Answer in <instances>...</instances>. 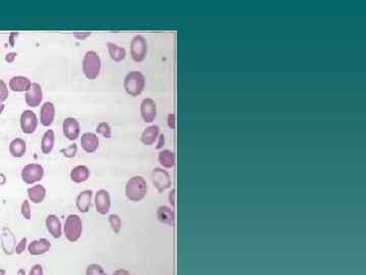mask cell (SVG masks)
I'll list each match as a JSON object with an SVG mask.
<instances>
[{
    "label": "cell",
    "mask_w": 366,
    "mask_h": 275,
    "mask_svg": "<svg viewBox=\"0 0 366 275\" xmlns=\"http://www.w3.org/2000/svg\"><path fill=\"white\" fill-rule=\"evenodd\" d=\"M123 86L128 95L133 97L140 96L146 87V78L139 71H133L125 76Z\"/></svg>",
    "instance_id": "obj_2"
},
{
    "label": "cell",
    "mask_w": 366,
    "mask_h": 275,
    "mask_svg": "<svg viewBox=\"0 0 366 275\" xmlns=\"http://www.w3.org/2000/svg\"><path fill=\"white\" fill-rule=\"evenodd\" d=\"M96 202V210L101 215H106L110 211L111 208V198L110 194L106 189H99L95 197Z\"/></svg>",
    "instance_id": "obj_11"
},
{
    "label": "cell",
    "mask_w": 366,
    "mask_h": 275,
    "mask_svg": "<svg viewBox=\"0 0 366 275\" xmlns=\"http://www.w3.org/2000/svg\"><path fill=\"white\" fill-rule=\"evenodd\" d=\"M38 126V118L32 110H25L20 114V129L26 135H31L36 132Z\"/></svg>",
    "instance_id": "obj_8"
},
{
    "label": "cell",
    "mask_w": 366,
    "mask_h": 275,
    "mask_svg": "<svg viewBox=\"0 0 366 275\" xmlns=\"http://www.w3.org/2000/svg\"><path fill=\"white\" fill-rule=\"evenodd\" d=\"M141 115L145 122H153L157 117V105L152 98H146L141 103Z\"/></svg>",
    "instance_id": "obj_9"
},
{
    "label": "cell",
    "mask_w": 366,
    "mask_h": 275,
    "mask_svg": "<svg viewBox=\"0 0 366 275\" xmlns=\"http://www.w3.org/2000/svg\"><path fill=\"white\" fill-rule=\"evenodd\" d=\"M167 124L169 126V129L175 130V128H176V118H175L174 113H169L167 115Z\"/></svg>",
    "instance_id": "obj_35"
},
{
    "label": "cell",
    "mask_w": 366,
    "mask_h": 275,
    "mask_svg": "<svg viewBox=\"0 0 366 275\" xmlns=\"http://www.w3.org/2000/svg\"><path fill=\"white\" fill-rule=\"evenodd\" d=\"M32 86L29 78L24 76L12 77L8 83V87L13 92H28Z\"/></svg>",
    "instance_id": "obj_15"
},
{
    "label": "cell",
    "mask_w": 366,
    "mask_h": 275,
    "mask_svg": "<svg viewBox=\"0 0 366 275\" xmlns=\"http://www.w3.org/2000/svg\"><path fill=\"white\" fill-rule=\"evenodd\" d=\"M91 35H92L91 32H81V33L76 32V33H73V36L76 39H78V40H85L88 37H90Z\"/></svg>",
    "instance_id": "obj_37"
},
{
    "label": "cell",
    "mask_w": 366,
    "mask_h": 275,
    "mask_svg": "<svg viewBox=\"0 0 366 275\" xmlns=\"http://www.w3.org/2000/svg\"><path fill=\"white\" fill-rule=\"evenodd\" d=\"M28 275H44V270L41 264H36L31 268Z\"/></svg>",
    "instance_id": "obj_36"
},
{
    "label": "cell",
    "mask_w": 366,
    "mask_h": 275,
    "mask_svg": "<svg viewBox=\"0 0 366 275\" xmlns=\"http://www.w3.org/2000/svg\"><path fill=\"white\" fill-rule=\"evenodd\" d=\"M160 136V128L156 124L149 125L143 132L141 136V142L146 146L153 145Z\"/></svg>",
    "instance_id": "obj_18"
},
{
    "label": "cell",
    "mask_w": 366,
    "mask_h": 275,
    "mask_svg": "<svg viewBox=\"0 0 366 275\" xmlns=\"http://www.w3.org/2000/svg\"><path fill=\"white\" fill-rule=\"evenodd\" d=\"M108 219H109V223H110V226H111L112 230L115 232V234H119L120 229H121V225H122L121 218L119 217V215L111 214V215H109Z\"/></svg>",
    "instance_id": "obj_29"
},
{
    "label": "cell",
    "mask_w": 366,
    "mask_h": 275,
    "mask_svg": "<svg viewBox=\"0 0 366 275\" xmlns=\"http://www.w3.org/2000/svg\"><path fill=\"white\" fill-rule=\"evenodd\" d=\"M158 139L159 140H158V143H157V146H156V149L161 150V149H163V147L165 145V136L162 134V135L159 136Z\"/></svg>",
    "instance_id": "obj_38"
},
{
    "label": "cell",
    "mask_w": 366,
    "mask_h": 275,
    "mask_svg": "<svg viewBox=\"0 0 366 275\" xmlns=\"http://www.w3.org/2000/svg\"><path fill=\"white\" fill-rule=\"evenodd\" d=\"M147 192V184L146 180L141 176L133 177L128 180L125 186L126 198L132 202L142 201Z\"/></svg>",
    "instance_id": "obj_1"
},
{
    "label": "cell",
    "mask_w": 366,
    "mask_h": 275,
    "mask_svg": "<svg viewBox=\"0 0 366 275\" xmlns=\"http://www.w3.org/2000/svg\"><path fill=\"white\" fill-rule=\"evenodd\" d=\"M99 143H100L99 138L94 133H89V132L84 133L81 136V139H80L81 148H82L84 152H87L89 154L94 153L98 150Z\"/></svg>",
    "instance_id": "obj_13"
},
{
    "label": "cell",
    "mask_w": 366,
    "mask_h": 275,
    "mask_svg": "<svg viewBox=\"0 0 366 275\" xmlns=\"http://www.w3.org/2000/svg\"><path fill=\"white\" fill-rule=\"evenodd\" d=\"M147 53L146 40L142 35H137L131 42V55L134 61L142 62Z\"/></svg>",
    "instance_id": "obj_6"
},
{
    "label": "cell",
    "mask_w": 366,
    "mask_h": 275,
    "mask_svg": "<svg viewBox=\"0 0 366 275\" xmlns=\"http://www.w3.org/2000/svg\"><path fill=\"white\" fill-rule=\"evenodd\" d=\"M107 48H108V52L111 59L114 60L115 62H121L122 60L125 59L126 50L123 47L111 43V42H108V43H107Z\"/></svg>",
    "instance_id": "obj_25"
},
{
    "label": "cell",
    "mask_w": 366,
    "mask_h": 275,
    "mask_svg": "<svg viewBox=\"0 0 366 275\" xmlns=\"http://www.w3.org/2000/svg\"><path fill=\"white\" fill-rule=\"evenodd\" d=\"M20 212H21V215H23V217L27 220H30L32 218V210H31V205H30V202L28 200H25L23 202V204H21V207H20Z\"/></svg>",
    "instance_id": "obj_31"
},
{
    "label": "cell",
    "mask_w": 366,
    "mask_h": 275,
    "mask_svg": "<svg viewBox=\"0 0 366 275\" xmlns=\"http://www.w3.org/2000/svg\"><path fill=\"white\" fill-rule=\"evenodd\" d=\"M3 179H5V176L4 175H0V180H3ZM5 183L4 182H1V181H0V185H2V184H4Z\"/></svg>",
    "instance_id": "obj_44"
},
{
    "label": "cell",
    "mask_w": 366,
    "mask_h": 275,
    "mask_svg": "<svg viewBox=\"0 0 366 275\" xmlns=\"http://www.w3.org/2000/svg\"><path fill=\"white\" fill-rule=\"evenodd\" d=\"M159 163L165 168H172L175 164V155L171 150H162L158 156Z\"/></svg>",
    "instance_id": "obj_26"
},
{
    "label": "cell",
    "mask_w": 366,
    "mask_h": 275,
    "mask_svg": "<svg viewBox=\"0 0 366 275\" xmlns=\"http://www.w3.org/2000/svg\"><path fill=\"white\" fill-rule=\"evenodd\" d=\"M85 275H107L104 268L99 264H91L85 270Z\"/></svg>",
    "instance_id": "obj_30"
},
{
    "label": "cell",
    "mask_w": 366,
    "mask_h": 275,
    "mask_svg": "<svg viewBox=\"0 0 366 275\" xmlns=\"http://www.w3.org/2000/svg\"><path fill=\"white\" fill-rule=\"evenodd\" d=\"M102 62L99 54L90 50L84 54L82 59V72L85 78L89 80H96L101 72Z\"/></svg>",
    "instance_id": "obj_3"
},
{
    "label": "cell",
    "mask_w": 366,
    "mask_h": 275,
    "mask_svg": "<svg viewBox=\"0 0 366 275\" xmlns=\"http://www.w3.org/2000/svg\"><path fill=\"white\" fill-rule=\"evenodd\" d=\"M44 168L41 164L38 163H31L26 165L23 171H21V180L24 183L28 184H33L35 183L40 182L44 178Z\"/></svg>",
    "instance_id": "obj_5"
},
{
    "label": "cell",
    "mask_w": 366,
    "mask_h": 275,
    "mask_svg": "<svg viewBox=\"0 0 366 275\" xmlns=\"http://www.w3.org/2000/svg\"><path fill=\"white\" fill-rule=\"evenodd\" d=\"M16 56H17L16 52H9L5 55V61L8 63H12L15 60Z\"/></svg>",
    "instance_id": "obj_39"
},
{
    "label": "cell",
    "mask_w": 366,
    "mask_h": 275,
    "mask_svg": "<svg viewBox=\"0 0 366 275\" xmlns=\"http://www.w3.org/2000/svg\"><path fill=\"white\" fill-rule=\"evenodd\" d=\"M9 96V91L7 85L4 81L0 80V103H3L5 100H7Z\"/></svg>",
    "instance_id": "obj_33"
},
{
    "label": "cell",
    "mask_w": 366,
    "mask_h": 275,
    "mask_svg": "<svg viewBox=\"0 0 366 275\" xmlns=\"http://www.w3.org/2000/svg\"><path fill=\"white\" fill-rule=\"evenodd\" d=\"M51 248V243L49 240L42 238L39 240H35L28 246V251L33 256H40L43 254L47 253Z\"/></svg>",
    "instance_id": "obj_16"
},
{
    "label": "cell",
    "mask_w": 366,
    "mask_h": 275,
    "mask_svg": "<svg viewBox=\"0 0 366 275\" xmlns=\"http://www.w3.org/2000/svg\"><path fill=\"white\" fill-rule=\"evenodd\" d=\"M27 244H28L27 238H23L19 241V243L15 246V249H14V252L17 254V255H20L21 253H24L26 251Z\"/></svg>",
    "instance_id": "obj_34"
},
{
    "label": "cell",
    "mask_w": 366,
    "mask_h": 275,
    "mask_svg": "<svg viewBox=\"0 0 366 275\" xmlns=\"http://www.w3.org/2000/svg\"><path fill=\"white\" fill-rule=\"evenodd\" d=\"M17 35H18L17 33H11L10 34V36H9V43H10L11 46L14 45V38L17 37Z\"/></svg>",
    "instance_id": "obj_42"
},
{
    "label": "cell",
    "mask_w": 366,
    "mask_h": 275,
    "mask_svg": "<svg viewBox=\"0 0 366 275\" xmlns=\"http://www.w3.org/2000/svg\"><path fill=\"white\" fill-rule=\"evenodd\" d=\"M82 232V222L78 215L71 214L68 216L64 224V235L71 243L79 240Z\"/></svg>",
    "instance_id": "obj_4"
},
{
    "label": "cell",
    "mask_w": 366,
    "mask_h": 275,
    "mask_svg": "<svg viewBox=\"0 0 366 275\" xmlns=\"http://www.w3.org/2000/svg\"><path fill=\"white\" fill-rule=\"evenodd\" d=\"M12 236V232L7 229V228H4V232H3V236H2V248L5 252V254H7V255H11V254L13 253L14 249H15V239H14V236L9 240V238Z\"/></svg>",
    "instance_id": "obj_27"
},
{
    "label": "cell",
    "mask_w": 366,
    "mask_h": 275,
    "mask_svg": "<svg viewBox=\"0 0 366 275\" xmlns=\"http://www.w3.org/2000/svg\"><path fill=\"white\" fill-rule=\"evenodd\" d=\"M54 143H55V134L53 130H48L46 131V133L44 134L42 138V142H41V150L43 152V154L48 155L52 152L53 148H54Z\"/></svg>",
    "instance_id": "obj_23"
},
{
    "label": "cell",
    "mask_w": 366,
    "mask_h": 275,
    "mask_svg": "<svg viewBox=\"0 0 366 275\" xmlns=\"http://www.w3.org/2000/svg\"><path fill=\"white\" fill-rule=\"evenodd\" d=\"M93 192L91 189H85L78 194L76 198V208L81 213H87L92 204Z\"/></svg>",
    "instance_id": "obj_17"
},
{
    "label": "cell",
    "mask_w": 366,
    "mask_h": 275,
    "mask_svg": "<svg viewBox=\"0 0 366 275\" xmlns=\"http://www.w3.org/2000/svg\"><path fill=\"white\" fill-rule=\"evenodd\" d=\"M4 108H5V105L3 103H0V114H1L3 112Z\"/></svg>",
    "instance_id": "obj_43"
},
{
    "label": "cell",
    "mask_w": 366,
    "mask_h": 275,
    "mask_svg": "<svg viewBox=\"0 0 366 275\" xmlns=\"http://www.w3.org/2000/svg\"><path fill=\"white\" fill-rule=\"evenodd\" d=\"M90 178V169L85 165H77L72 169L71 180L75 183L87 182Z\"/></svg>",
    "instance_id": "obj_20"
},
{
    "label": "cell",
    "mask_w": 366,
    "mask_h": 275,
    "mask_svg": "<svg viewBox=\"0 0 366 275\" xmlns=\"http://www.w3.org/2000/svg\"><path fill=\"white\" fill-rule=\"evenodd\" d=\"M113 275H131V274H129V272L125 269H118L114 272Z\"/></svg>",
    "instance_id": "obj_41"
},
{
    "label": "cell",
    "mask_w": 366,
    "mask_h": 275,
    "mask_svg": "<svg viewBox=\"0 0 366 275\" xmlns=\"http://www.w3.org/2000/svg\"><path fill=\"white\" fill-rule=\"evenodd\" d=\"M169 202L172 206L175 205V189H172L169 193Z\"/></svg>",
    "instance_id": "obj_40"
},
{
    "label": "cell",
    "mask_w": 366,
    "mask_h": 275,
    "mask_svg": "<svg viewBox=\"0 0 366 275\" xmlns=\"http://www.w3.org/2000/svg\"><path fill=\"white\" fill-rule=\"evenodd\" d=\"M28 197H29V200L33 202L34 204H40L44 201L46 197V188L41 184H36L32 187H29Z\"/></svg>",
    "instance_id": "obj_21"
},
{
    "label": "cell",
    "mask_w": 366,
    "mask_h": 275,
    "mask_svg": "<svg viewBox=\"0 0 366 275\" xmlns=\"http://www.w3.org/2000/svg\"><path fill=\"white\" fill-rule=\"evenodd\" d=\"M27 143L25 140L16 138L12 140L9 144V152L15 158H20L26 154Z\"/></svg>",
    "instance_id": "obj_22"
},
{
    "label": "cell",
    "mask_w": 366,
    "mask_h": 275,
    "mask_svg": "<svg viewBox=\"0 0 366 275\" xmlns=\"http://www.w3.org/2000/svg\"><path fill=\"white\" fill-rule=\"evenodd\" d=\"M152 181L157 187L159 193H163L172 184L170 175L167 171L162 168H155L152 173Z\"/></svg>",
    "instance_id": "obj_7"
},
{
    "label": "cell",
    "mask_w": 366,
    "mask_h": 275,
    "mask_svg": "<svg viewBox=\"0 0 366 275\" xmlns=\"http://www.w3.org/2000/svg\"><path fill=\"white\" fill-rule=\"evenodd\" d=\"M55 118V106L50 101L45 102L42 105L40 110V120L42 125L50 126Z\"/></svg>",
    "instance_id": "obj_14"
},
{
    "label": "cell",
    "mask_w": 366,
    "mask_h": 275,
    "mask_svg": "<svg viewBox=\"0 0 366 275\" xmlns=\"http://www.w3.org/2000/svg\"><path fill=\"white\" fill-rule=\"evenodd\" d=\"M157 218L160 222L167 224V225H173L174 223V212L170 207L168 206H160L157 210Z\"/></svg>",
    "instance_id": "obj_24"
},
{
    "label": "cell",
    "mask_w": 366,
    "mask_h": 275,
    "mask_svg": "<svg viewBox=\"0 0 366 275\" xmlns=\"http://www.w3.org/2000/svg\"><path fill=\"white\" fill-rule=\"evenodd\" d=\"M25 99L30 107L39 106L43 101V90L41 88V85L38 83H33L30 90L26 92Z\"/></svg>",
    "instance_id": "obj_12"
},
{
    "label": "cell",
    "mask_w": 366,
    "mask_h": 275,
    "mask_svg": "<svg viewBox=\"0 0 366 275\" xmlns=\"http://www.w3.org/2000/svg\"><path fill=\"white\" fill-rule=\"evenodd\" d=\"M60 152L68 158H73L77 153V146H76L75 143H73L70 147L64 148V149H61Z\"/></svg>",
    "instance_id": "obj_32"
},
{
    "label": "cell",
    "mask_w": 366,
    "mask_h": 275,
    "mask_svg": "<svg viewBox=\"0 0 366 275\" xmlns=\"http://www.w3.org/2000/svg\"><path fill=\"white\" fill-rule=\"evenodd\" d=\"M46 227L48 229V231L50 232V235L54 238V239H59L62 236V227H61V222L59 220V218L54 215V214H50L46 217Z\"/></svg>",
    "instance_id": "obj_19"
},
{
    "label": "cell",
    "mask_w": 366,
    "mask_h": 275,
    "mask_svg": "<svg viewBox=\"0 0 366 275\" xmlns=\"http://www.w3.org/2000/svg\"><path fill=\"white\" fill-rule=\"evenodd\" d=\"M62 131L70 141H75L80 134V124L74 117H67L62 122Z\"/></svg>",
    "instance_id": "obj_10"
},
{
    "label": "cell",
    "mask_w": 366,
    "mask_h": 275,
    "mask_svg": "<svg viewBox=\"0 0 366 275\" xmlns=\"http://www.w3.org/2000/svg\"><path fill=\"white\" fill-rule=\"evenodd\" d=\"M6 274V271L2 268H0V275H5Z\"/></svg>",
    "instance_id": "obj_45"
},
{
    "label": "cell",
    "mask_w": 366,
    "mask_h": 275,
    "mask_svg": "<svg viewBox=\"0 0 366 275\" xmlns=\"http://www.w3.org/2000/svg\"><path fill=\"white\" fill-rule=\"evenodd\" d=\"M96 132L100 135H102L104 138L106 139H110L112 137V130H111V126L108 122H100L98 125H97V129H96Z\"/></svg>",
    "instance_id": "obj_28"
}]
</instances>
